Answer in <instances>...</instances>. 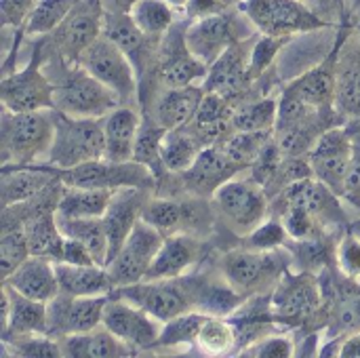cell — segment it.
Wrapping results in <instances>:
<instances>
[{"mask_svg": "<svg viewBox=\"0 0 360 358\" xmlns=\"http://www.w3.org/2000/svg\"><path fill=\"white\" fill-rule=\"evenodd\" d=\"M306 156L312 175L342 196L344 181L352 160V131L340 124L331 127L319 137V141Z\"/></svg>", "mask_w": 360, "mask_h": 358, "instance_id": "5bb4252c", "label": "cell"}, {"mask_svg": "<svg viewBox=\"0 0 360 358\" xmlns=\"http://www.w3.org/2000/svg\"><path fill=\"white\" fill-rule=\"evenodd\" d=\"M78 63L84 65L105 87H110L120 97L122 106H129L137 99V68L133 65L131 57L103 32L80 55Z\"/></svg>", "mask_w": 360, "mask_h": 358, "instance_id": "30bf717a", "label": "cell"}, {"mask_svg": "<svg viewBox=\"0 0 360 358\" xmlns=\"http://www.w3.org/2000/svg\"><path fill=\"white\" fill-rule=\"evenodd\" d=\"M253 38H243L234 42L213 65H209V74L202 80L205 91L219 93L236 103V97L245 93L251 80V53H253Z\"/></svg>", "mask_w": 360, "mask_h": 358, "instance_id": "d6986e66", "label": "cell"}, {"mask_svg": "<svg viewBox=\"0 0 360 358\" xmlns=\"http://www.w3.org/2000/svg\"><path fill=\"white\" fill-rule=\"evenodd\" d=\"M348 32L342 30L338 36V42L327 53V57L304 72L300 78H293L283 93L312 106V108H335V95H338V74H340V57L346 42Z\"/></svg>", "mask_w": 360, "mask_h": 358, "instance_id": "e0dca14e", "label": "cell"}, {"mask_svg": "<svg viewBox=\"0 0 360 358\" xmlns=\"http://www.w3.org/2000/svg\"><path fill=\"white\" fill-rule=\"evenodd\" d=\"M103 13L101 0H78L63 23L51 34L59 57L78 61L80 55L101 36Z\"/></svg>", "mask_w": 360, "mask_h": 358, "instance_id": "4fadbf2b", "label": "cell"}, {"mask_svg": "<svg viewBox=\"0 0 360 358\" xmlns=\"http://www.w3.org/2000/svg\"><path fill=\"white\" fill-rule=\"evenodd\" d=\"M59 177L55 169L46 165H27V167H2L0 177V196L2 207L25 203L55 184Z\"/></svg>", "mask_w": 360, "mask_h": 358, "instance_id": "484cf974", "label": "cell"}, {"mask_svg": "<svg viewBox=\"0 0 360 358\" xmlns=\"http://www.w3.org/2000/svg\"><path fill=\"white\" fill-rule=\"evenodd\" d=\"M27 243H30V253L38 257H46L51 262H63V247H65V236L59 230L57 224V211L40 213L30 217L23 224Z\"/></svg>", "mask_w": 360, "mask_h": 358, "instance_id": "1f68e13d", "label": "cell"}, {"mask_svg": "<svg viewBox=\"0 0 360 358\" xmlns=\"http://www.w3.org/2000/svg\"><path fill=\"white\" fill-rule=\"evenodd\" d=\"M141 116L131 106H118L108 116H103V137H105V154L103 158L114 162L133 160L137 133L141 127Z\"/></svg>", "mask_w": 360, "mask_h": 358, "instance_id": "4316f807", "label": "cell"}, {"mask_svg": "<svg viewBox=\"0 0 360 358\" xmlns=\"http://www.w3.org/2000/svg\"><path fill=\"white\" fill-rule=\"evenodd\" d=\"M55 87L51 76L42 72V42L36 44L30 63L13 74H4L0 82L2 108L13 112L55 110Z\"/></svg>", "mask_w": 360, "mask_h": 358, "instance_id": "8fae6325", "label": "cell"}, {"mask_svg": "<svg viewBox=\"0 0 360 358\" xmlns=\"http://www.w3.org/2000/svg\"><path fill=\"white\" fill-rule=\"evenodd\" d=\"M55 118L57 110L13 112L2 108V167H27L42 162L55 139Z\"/></svg>", "mask_w": 360, "mask_h": 358, "instance_id": "6da1fadb", "label": "cell"}, {"mask_svg": "<svg viewBox=\"0 0 360 358\" xmlns=\"http://www.w3.org/2000/svg\"><path fill=\"white\" fill-rule=\"evenodd\" d=\"M38 0H0L2 23L6 27H23L30 19L32 11L36 8Z\"/></svg>", "mask_w": 360, "mask_h": 358, "instance_id": "db71d44e", "label": "cell"}, {"mask_svg": "<svg viewBox=\"0 0 360 358\" xmlns=\"http://www.w3.org/2000/svg\"><path fill=\"white\" fill-rule=\"evenodd\" d=\"M238 2H240V0H238Z\"/></svg>", "mask_w": 360, "mask_h": 358, "instance_id": "6125c7cd", "label": "cell"}, {"mask_svg": "<svg viewBox=\"0 0 360 358\" xmlns=\"http://www.w3.org/2000/svg\"><path fill=\"white\" fill-rule=\"evenodd\" d=\"M213 203L221 219L236 234L247 236L266 222L270 196L266 188L251 177H232L213 194Z\"/></svg>", "mask_w": 360, "mask_h": 358, "instance_id": "52a82bcc", "label": "cell"}, {"mask_svg": "<svg viewBox=\"0 0 360 358\" xmlns=\"http://www.w3.org/2000/svg\"><path fill=\"white\" fill-rule=\"evenodd\" d=\"M360 6V0H354V8H359Z\"/></svg>", "mask_w": 360, "mask_h": 358, "instance_id": "94428289", "label": "cell"}, {"mask_svg": "<svg viewBox=\"0 0 360 358\" xmlns=\"http://www.w3.org/2000/svg\"><path fill=\"white\" fill-rule=\"evenodd\" d=\"M4 285L15 289L17 293L38 300V302H51L59 295V281L55 262L38 255H30L13 274L4 279Z\"/></svg>", "mask_w": 360, "mask_h": 358, "instance_id": "d4e9b609", "label": "cell"}, {"mask_svg": "<svg viewBox=\"0 0 360 358\" xmlns=\"http://www.w3.org/2000/svg\"><path fill=\"white\" fill-rule=\"evenodd\" d=\"M202 97H205L202 82L190 84V87H179V89H165L156 99L152 118L158 124H162L165 129L186 127L196 118Z\"/></svg>", "mask_w": 360, "mask_h": 358, "instance_id": "83f0119b", "label": "cell"}, {"mask_svg": "<svg viewBox=\"0 0 360 358\" xmlns=\"http://www.w3.org/2000/svg\"><path fill=\"white\" fill-rule=\"evenodd\" d=\"M243 38L247 36H240L236 32L234 15L226 11L202 19H194L186 27V42L190 51L207 65H213L234 42Z\"/></svg>", "mask_w": 360, "mask_h": 358, "instance_id": "ffe728a7", "label": "cell"}, {"mask_svg": "<svg viewBox=\"0 0 360 358\" xmlns=\"http://www.w3.org/2000/svg\"><path fill=\"white\" fill-rule=\"evenodd\" d=\"M30 243L23 228H2L0 234V272L2 281L13 274L27 257H30Z\"/></svg>", "mask_w": 360, "mask_h": 358, "instance_id": "f6af8a7d", "label": "cell"}, {"mask_svg": "<svg viewBox=\"0 0 360 358\" xmlns=\"http://www.w3.org/2000/svg\"><path fill=\"white\" fill-rule=\"evenodd\" d=\"M105 154L103 118H74L57 112L55 118V139L46 158L38 165L63 171L72 169Z\"/></svg>", "mask_w": 360, "mask_h": 358, "instance_id": "5b68a950", "label": "cell"}, {"mask_svg": "<svg viewBox=\"0 0 360 358\" xmlns=\"http://www.w3.org/2000/svg\"><path fill=\"white\" fill-rule=\"evenodd\" d=\"M238 333L240 331L236 325H232L219 317H209L196 338V348L207 357L232 354L238 346Z\"/></svg>", "mask_w": 360, "mask_h": 358, "instance_id": "ab89813d", "label": "cell"}, {"mask_svg": "<svg viewBox=\"0 0 360 358\" xmlns=\"http://www.w3.org/2000/svg\"><path fill=\"white\" fill-rule=\"evenodd\" d=\"M51 80L55 87V110L61 114L74 118H103L122 106L120 97L78 61L61 57Z\"/></svg>", "mask_w": 360, "mask_h": 358, "instance_id": "7a4b0ae2", "label": "cell"}, {"mask_svg": "<svg viewBox=\"0 0 360 358\" xmlns=\"http://www.w3.org/2000/svg\"><path fill=\"white\" fill-rule=\"evenodd\" d=\"M114 192L116 190L65 186L57 205V215L59 217H103Z\"/></svg>", "mask_w": 360, "mask_h": 358, "instance_id": "e575fe53", "label": "cell"}, {"mask_svg": "<svg viewBox=\"0 0 360 358\" xmlns=\"http://www.w3.org/2000/svg\"><path fill=\"white\" fill-rule=\"evenodd\" d=\"M335 262L350 281L360 283V238L356 234H348L342 238L335 249Z\"/></svg>", "mask_w": 360, "mask_h": 358, "instance_id": "816d5d0a", "label": "cell"}, {"mask_svg": "<svg viewBox=\"0 0 360 358\" xmlns=\"http://www.w3.org/2000/svg\"><path fill=\"white\" fill-rule=\"evenodd\" d=\"M23 335H49V304L2 283V342Z\"/></svg>", "mask_w": 360, "mask_h": 358, "instance_id": "44dd1931", "label": "cell"}, {"mask_svg": "<svg viewBox=\"0 0 360 358\" xmlns=\"http://www.w3.org/2000/svg\"><path fill=\"white\" fill-rule=\"evenodd\" d=\"M209 283H205V279L177 276V279L141 281L137 285L114 289L112 293L143 308L156 321L167 323L184 312L200 310Z\"/></svg>", "mask_w": 360, "mask_h": 358, "instance_id": "3957f363", "label": "cell"}, {"mask_svg": "<svg viewBox=\"0 0 360 358\" xmlns=\"http://www.w3.org/2000/svg\"><path fill=\"white\" fill-rule=\"evenodd\" d=\"M186 11H188V17L192 21L194 19H202V17H209V15L226 11V0H190Z\"/></svg>", "mask_w": 360, "mask_h": 358, "instance_id": "9f6ffc18", "label": "cell"}, {"mask_svg": "<svg viewBox=\"0 0 360 358\" xmlns=\"http://www.w3.org/2000/svg\"><path fill=\"white\" fill-rule=\"evenodd\" d=\"M270 314L283 325H304L321 312L323 283L312 272H287L270 293Z\"/></svg>", "mask_w": 360, "mask_h": 358, "instance_id": "ba28073f", "label": "cell"}, {"mask_svg": "<svg viewBox=\"0 0 360 358\" xmlns=\"http://www.w3.org/2000/svg\"><path fill=\"white\" fill-rule=\"evenodd\" d=\"M150 192L152 190H143V188H120V190L114 192V196L110 200V207L103 213V224H105L108 241H110L108 264L122 249L129 234L133 232V228L141 219L143 207H146L148 198L152 196Z\"/></svg>", "mask_w": 360, "mask_h": 358, "instance_id": "603a6c76", "label": "cell"}, {"mask_svg": "<svg viewBox=\"0 0 360 358\" xmlns=\"http://www.w3.org/2000/svg\"><path fill=\"white\" fill-rule=\"evenodd\" d=\"M202 150L205 143L190 129V124L167 129L162 139V162L169 173H184L194 165Z\"/></svg>", "mask_w": 360, "mask_h": 358, "instance_id": "836d02e7", "label": "cell"}, {"mask_svg": "<svg viewBox=\"0 0 360 358\" xmlns=\"http://www.w3.org/2000/svg\"><path fill=\"white\" fill-rule=\"evenodd\" d=\"M57 177L65 186L74 188H101V190H120V188H143L152 190L156 186L154 173L139 165L137 160L114 162L108 158H97L72 169L57 171Z\"/></svg>", "mask_w": 360, "mask_h": 358, "instance_id": "9c48e42d", "label": "cell"}, {"mask_svg": "<svg viewBox=\"0 0 360 358\" xmlns=\"http://www.w3.org/2000/svg\"><path fill=\"white\" fill-rule=\"evenodd\" d=\"M59 230L65 238H74L82 243L99 266H108L110 257V241L103 217H59Z\"/></svg>", "mask_w": 360, "mask_h": 358, "instance_id": "d6a6232c", "label": "cell"}, {"mask_svg": "<svg viewBox=\"0 0 360 358\" xmlns=\"http://www.w3.org/2000/svg\"><path fill=\"white\" fill-rule=\"evenodd\" d=\"M278 118V99L262 97L236 106L232 127L236 131H274Z\"/></svg>", "mask_w": 360, "mask_h": 358, "instance_id": "60d3db41", "label": "cell"}, {"mask_svg": "<svg viewBox=\"0 0 360 358\" xmlns=\"http://www.w3.org/2000/svg\"><path fill=\"white\" fill-rule=\"evenodd\" d=\"M200 255H202V243L196 236L186 234V232L171 234L165 238L143 281L186 276V272L192 266H196Z\"/></svg>", "mask_w": 360, "mask_h": 358, "instance_id": "cb8c5ba5", "label": "cell"}, {"mask_svg": "<svg viewBox=\"0 0 360 358\" xmlns=\"http://www.w3.org/2000/svg\"><path fill=\"white\" fill-rule=\"evenodd\" d=\"M59 344L63 357L70 358H122L133 354V348L103 325L86 333H72L59 338Z\"/></svg>", "mask_w": 360, "mask_h": 358, "instance_id": "f1b7e54d", "label": "cell"}, {"mask_svg": "<svg viewBox=\"0 0 360 358\" xmlns=\"http://www.w3.org/2000/svg\"><path fill=\"white\" fill-rule=\"evenodd\" d=\"M141 219L154 226L165 236L179 234L184 232V224H186L184 200H173L169 196H156V198L150 196L143 207Z\"/></svg>", "mask_w": 360, "mask_h": 358, "instance_id": "b9f144b4", "label": "cell"}, {"mask_svg": "<svg viewBox=\"0 0 360 358\" xmlns=\"http://www.w3.org/2000/svg\"><path fill=\"white\" fill-rule=\"evenodd\" d=\"M110 295L76 298L59 293L49 302V335L59 340L72 333H86L103 325V310Z\"/></svg>", "mask_w": 360, "mask_h": 358, "instance_id": "ac0fdd59", "label": "cell"}, {"mask_svg": "<svg viewBox=\"0 0 360 358\" xmlns=\"http://www.w3.org/2000/svg\"><path fill=\"white\" fill-rule=\"evenodd\" d=\"M209 317L211 314H207L202 310H190V312H184V314L167 321L162 325L156 348H177V346H186V344H196V338Z\"/></svg>", "mask_w": 360, "mask_h": 358, "instance_id": "7bdbcfd3", "label": "cell"}, {"mask_svg": "<svg viewBox=\"0 0 360 358\" xmlns=\"http://www.w3.org/2000/svg\"><path fill=\"white\" fill-rule=\"evenodd\" d=\"M63 262L65 264H74V266H93V264H97L95 257L91 255V251L82 243H78L74 238H65Z\"/></svg>", "mask_w": 360, "mask_h": 358, "instance_id": "11a10c76", "label": "cell"}, {"mask_svg": "<svg viewBox=\"0 0 360 358\" xmlns=\"http://www.w3.org/2000/svg\"><path fill=\"white\" fill-rule=\"evenodd\" d=\"M165 238L167 236L162 232H158L148 222L139 219L137 226L133 228V232L129 234L127 243L122 245V249L105 266L114 289L141 283L146 279L154 257L158 255Z\"/></svg>", "mask_w": 360, "mask_h": 358, "instance_id": "7c38bea8", "label": "cell"}, {"mask_svg": "<svg viewBox=\"0 0 360 358\" xmlns=\"http://www.w3.org/2000/svg\"><path fill=\"white\" fill-rule=\"evenodd\" d=\"M4 354L23 358H59L63 357L59 340L51 335H23L4 342Z\"/></svg>", "mask_w": 360, "mask_h": 358, "instance_id": "bcb514c9", "label": "cell"}, {"mask_svg": "<svg viewBox=\"0 0 360 358\" xmlns=\"http://www.w3.org/2000/svg\"><path fill=\"white\" fill-rule=\"evenodd\" d=\"M285 249H289L293 260L297 264H302L304 272H314L319 268L323 270V266H327V262L331 257L325 238H319V241H295V243H289V247L285 245Z\"/></svg>", "mask_w": 360, "mask_h": 358, "instance_id": "7dc6e473", "label": "cell"}, {"mask_svg": "<svg viewBox=\"0 0 360 358\" xmlns=\"http://www.w3.org/2000/svg\"><path fill=\"white\" fill-rule=\"evenodd\" d=\"M243 173V169L230 160L219 146H207L194 165L179 173L184 179V188L190 192V196H202V198H213V194L232 177Z\"/></svg>", "mask_w": 360, "mask_h": 358, "instance_id": "7402d4cb", "label": "cell"}, {"mask_svg": "<svg viewBox=\"0 0 360 358\" xmlns=\"http://www.w3.org/2000/svg\"><path fill=\"white\" fill-rule=\"evenodd\" d=\"M338 357L342 358H360V333H350L338 350Z\"/></svg>", "mask_w": 360, "mask_h": 358, "instance_id": "6f0895ef", "label": "cell"}, {"mask_svg": "<svg viewBox=\"0 0 360 358\" xmlns=\"http://www.w3.org/2000/svg\"><path fill=\"white\" fill-rule=\"evenodd\" d=\"M59 293L76 295V298H91V295H110L114 291L112 279L105 266H74L65 262L55 264Z\"/></svg>", "mask_w": 360, "mask_h": 358, "instance_id": "f546056e", "label": "cell"}, {"mask_svg": "<svg viewBox=\"0 0 360 358\" xmlns=\"http://www.w3.org/2000/svg\"><path fill=\"white\" fill-rule=\"evenodd\" d=\"M293 354H295V346L285 335H268V338H262V340L249 344L240 352V357L251 358H291Z\"/></svg>", "mask_w": 360, "mask_h": 358, "instance_id": "f907efd6", "label": "cell"}, {"mask_svg": "<svg viewBox=\"0 0 360 358\" xmlns=\"http://www.w3.org/2000/svg\"><path fill=\"white\" fill-rule=\"evenodd\" d=\"M129 13L139 30L152 40H160L175 21V8L167 0H135Z\"/></svg>", "mask_w": 360, "mask_h": 358, "instance_id": "f35d334b", "label": "cell"}, {"mask_svg": "<svg viewBox=\"0 0 360 358\" xmlns=\"http://www.w3.org/2000/svg\"><path fill=\"white\" fill-rule=\"evenodd\" d=\"M342 198L360 211V129L352 131V160L344 181Z\"/></svg>", "mask_w": 360, "mask_h": 358, "instance_id": "f5cc1de1", "label": "cell"}, {"mask_svg": "<svg viewBox=\"0 0 360 358\" xmlns=\"http://www.w3.org/2000/svg\"><path fill=\"white\" fill-rule=\"evenodd\" d=\"M165 133H167V129L162 124H158L154 118H143L141 127H139V133H137L135 152H133V160L148 167L154 173L156 179H160L162 173H169L165 162H162Z\"/></svg>", "mask_w": 360, "mask_h": 358, "instance_id": "74e56055", "label": "cell"}, {"mask_svg": "<svg viewBox=\"0 0 360 358\" xmlns=\"http://www.w3.org/2000/svg\"><path fill=\"white\" fill-rule=\"evenodd\" d=\"M289 232L285 228L283 222L278 219H266L262 222L251 234L245 236V243L249 249H257V251H272V249H281L287 245Z\"/></svg>", "mask_w": 360, "mask_h": 358, "instance_id": "c3c4849f", "label": "cell"}, {"mask_svg": "<svg viewBox=\"0 0 360 358\" xmlns=\"http://www.w3.org/2000/svg\"><path fill=\"white\" fill-rule=\"evenodd\" d=\"M272 139H274V131H236V129H232L215 146H219L224 150V154L230 160H234L243 171H247Z\"/></svg>", "mask_w": 360, "mask_h": 358, "instance_id": "8d00e7d4", "label": "cell"}, {"mask_svg": "<svg viewBox=\"0 0 360 358\" xmlns=\"http://www.w3.org/2000/svg\"><path fill=\"white\" fill-rule=\"evenodd\" d=\"M335 108L342 116L360 118V51L342 49Z\"/></svg>", "mask_w": 360, "mask_h": 358, "instance_id": "d590c367", "label": "cell"}, {"mask_svg": "<svg viewBox=\"0 0 360 358\" xmlns=\"http://www.w3.org/2000/svg\"><path fill=\"white\" fill-rule=\"evenodd\" d=\"M103 34L114 40L133 61V65L137 68V74H141L146 59L150 55V46L148 42L152 38H148L139 25L133 21L129 11H105L103 13Z\"/></svg>", "mask_w": 360, "mask_h": 358, "instance_id": "4dcf8cb0", "label": "cell"}, {"mask_svg": "<svg viewBox=\"0 0 360 358\" xmlns=\"http://www.w3.org/2000/svg\"><path fill=\"white\" fill-rule=\"evenodd\" d=\"M152 314L133 302L110 293L103 310V327H108L116 338L129 344L133 350H152L160 338L162 327H158Z\"/></svg>", "mask_w": 360, "mask_h": 358, "instance_id": "2e32d148", "label": "cell"}, {"mask_svg": "<svg viewBox=\"0 0 360 358\" xmlns=\"http://www.w3.org/2000/svg\"><path fill=\"white\" fill-rule=\"evenodd\" d=\"M156 76L165 89H179L202 82L209 74V65L202 63L186 42V30L171 27L162 36L158 51Z\"/></svg>", "mask_w": 360, "mask_h": 358, "instance_id": "9a60e30c", "label": "cell"}, {"mask_svg": "<svg viewBox=\"0 0 360 358\" xmlns=\"http://www.w3.org/2000/svg\"><path fill=\"white\" fill-rule=\"evenodd\" d=\"M240 11L259 34L274 38L310 34L329 25L304 0H240Z\"/></svg>", "mask_w": 360, "mask_h": 358, "instance_id": "8992f818", "label": "cell"}, {"mask_svg": "<svg viewBox=\"0 0 360 358\" xmlns=\"http://www.w3.org/2000/svg\"><path fill=\"white\" fill-rule=\"evenodd\" d=\"M76 2L78 0H38L36 8L23 25V32L27 36L53 34L76 6Z\"/></svg>", "mask_w": 360, "mask_h": 358, "instance_id": "ee69618b", "label": "cell"}, {"mask_svg": "<svg viewBox=\"0 0 360 358\" xmlns=\"http://www.w3.org/2000/svg\"><path fill=\"white\" fill-rule=\"evenodd\" d=\"M285 40L287 38H274V36H266V34H259V38H255L253 53H251V80L253 82L259 80L262 74L272 65V61L276 59Z\"/></svg>", "mask_w": 360, "mask_h": 358, "instance_id": "681fc988", "label": "cell"}, {"mask_svg": "<svg viewBox=\"0 0 360 358\" xmlns=\"http://www.w3.org/2000/svg\"><path fill=\"white\" fill-rule=\"evenodd\" d=\"M167 2H169V4H171L173 8H186L190 0H167Z\"/></svg>", "mask_w": 360, "mask_h": 358, "instance_id": "680465c9", "label": "cell"}, {"mask_svg": "<svg viewBox=\"0 0 360 358\" xmlns=\"http://www.w3.org/2000/svg\"><path fill=\"white\" fill-rule=\"evenodd\" d=\"M226 283L245 300L272 293L281 279L289 272V255H281L278 249H232L221 255L219 262Z\"/></svg>", "mask_w": 360, "mask_h": 358, "instance_id": "277c9868", "label": "cell"}, {"mask_svg": "<svg viewBox=\"0 0 360 358\" xmlns=\"http://www.w3.org/2000/svg\"><path fill=\"white\" fill-rule=\"evenodd\" d=\"M114 2H116V4H118V2H124V4H129V8H131V4H133L135 0H114Z\"/></svg>", "mask_w": 360, "mask_h": 358, "instance_id": "91938a15", "label": "cell"}]
</instances>
